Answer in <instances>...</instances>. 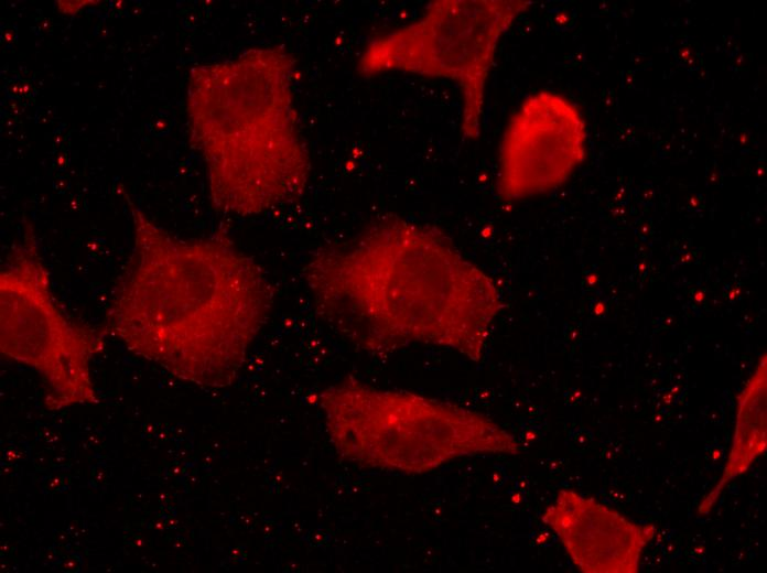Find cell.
I'll use <instances>...</instances> for the list:
<instances>
[{"label": "cell", "instance_id": "cell-3", "mask_svg": "<svg viewBox=\"0 0 767 573\" xmlns=\"http://www.w3.org/2000/svg\"><path fill=\"white\" fill-rule=\"evenodd\" d=\"M294 72L295 60L280 45L191 68V142L205 162L218 212L259 215L304 193L311 167L298 127Z\"/></svg>", "mask_w": 767, "mask_h": 573}, {"label": "cell", "instance_id": "cell-2", "mask_svg": "<svg viewBox=\"0 0 767 573\" xmlns=\"http://www.w3.org/2000/svg\"><path fill=\"white\" fill-rule=\"evenodd\" d=\"M126 201L133 248L104 333L181 380L231 385L271 307L263 271L225 234L181 239Z\"/></svg>", "mask_w": 767, "mask_h": 573}, {"label": "cell", "instance_id": "cell-7", "mask_svg": "<svg viewBox=\"0 0 767 573\" xmlns=\"http://www.w3.org/2000/svg\"><path fill=\"white\" fill-rule=\"evenodd\" d=\"M586 143V123L575 104L550 90L530 95L501 138L497 195L514 202L561 186L584 162Z\"/></svg>", "mask_w": 767, "mask_h": 573}, {"label": "cell", "instance_id": "cell-1", "mask_svg": "<svg viewBox=\"0 0 767 573\" xmlns=\"http://www.w3.org/2000/svg\"><path fill=\"white\" fill-rule=\"evenodd\" d=\"M304 271L317 314L372 354L423 344L478 363L501 310L495 281L443 231L395 215Z\"/></svg>", "mask_w": 767, "mask_h": 573}, {"label": "cell", "instance_id": "cell-8", "mask_svg": "<svg viewBox=\"0 0 767 573\" xmlns=\"http://www.w3.org/2000/svg\"><path fill=\"white\" fill-rule=\"evenodd\" d=\"M582 572H637L653 525L640 526L592 497L561 489L541 516Z\"/></svg>", "mask_w": 767, "mask_h": 573}, {"label": "cell", "instance_id": "cell-9", "mask_svg": "<svg viewBox=\"0 0 767 573\" xmlns=\"http://www.w3.org/2000/svg\"><path fill=\"white\" fill-rule=\"evenodd\" d=\"M766 420V363L759 364L755 374L746 383L737 406V423L744 432L735 430L734 444L728 464L724 471V477L720 487L715 488V497L720 494L724 483L743 473L766 446V436L752 434L750 430L766 428L754 424Z\"/></svg>", "mask_w": 767, "mask_h": 573}, {"label": "cell", "instance_id": "cell-4", "mask_svg": "<svg viewBox=\"0 0 767 573\" xmlns=\"http://www.w3.org/2000/svg\"><path fill=\"white\" fill-rule=\"evenodd\" d=\"M315 402L336 451L366 467L423 474L462 457L520 450L510 432L483 413L355 378L321 390Z\"/></svg>", "mask_w": 767, "mask_h": 573}, {"label": "cell", "instance_id": "cell-5", "mask_svg": "<svg viewBox=\"0 0 767 573\" xmlns=\"http://www.w3.org/2000/svg\"><path fill=\"white\" fill-rule=\"evenodd\" d=\"M530 6L525 0L432 1L415 21L370 40L359 72L398 71L453 80L462 95L461 132L475 140L500 39Z\"/></svg>", "mask_w": 767, "mask_h": 573}, {"label": "cell", "instance_id": "cell-6", "mask_svg": "<svg viewBox=\"0 0 767 573\" xmlns=\"http://www.w3.org/2000/svg\"><path fill=\"white\" fill-rule=\"evenodd\" d=\"M105 335L61 311L34 228L25 224L0 271L1 354L35 369L46 385L45 407L62 410L99 401L90 364Z\"/></svg>", "mask_w": 767, "mask_h": 573}]
</instances>
